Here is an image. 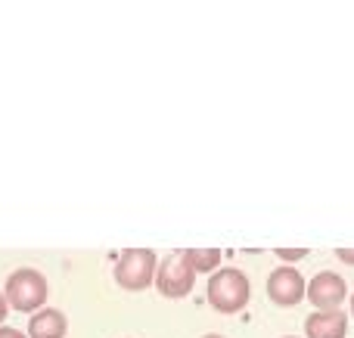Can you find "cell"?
I'll return each mask as SVG.
<instances>
[{"label": "cell", "mask_w": 354, "mask_h": 338, "mask_svg": "<svg viewBox=\"0 0 354 338\" xmlns=\"http://www.w3.org/2000/svg\"><path fill=\"white\" fill-rule=\"evenodd\" d=\"M0 338H25V335L19 332V329H10V326H3V329H0Z\"/></svg>", "instance_id": "12"}, {"label": "cell", "mask_w": 354, "mask_h": 338, "mask_svg": "<svg viewBox=\"0 0 354 338\" xmlns=\"http://www.w3.org/2000/svg\"><path fill=\"white\" fill-rule=\"evenodd\" d=\"M308 338H345L348 332V317L342 310H314L305 320Z\"/></svg>", "instance_id": "7"}, {"label": "cell", "mask_w": 354, "mask_h": 338, "mask_svg": "<svg viewBox=\"0 0 354 338\" xmlns=\"http://www.w3.org/2000/svg\"><path fill=\"white\" fill-rule=\"evenodd\" d=\"M277 255H280V261H286V264H295V261L308 258V248H277Z\"/></svg>", "instance_id": "10"}, {"label": "cell", "mask_w": 354, "mask_h": 338, "mask_svg": "<svg viewBox=\"0 0 354 338\" xmlns=\"http://www.w3.org/2000/svg\"><path fill=\"white\" fill-rule=\"evenodd\" d=\"M283 338H299V335H283Z\"/></svg>", "instance_id": "16"}, {"label": "cell", "mask_w": 354, "mask_h": 338, "mask_svg": "<svg viewBox=\"0 0 354 338\" xmlns=\"http://www.w3.org/2000/svg\"><path fill=\"white\" fill-rule=\"evenodd\" d=\"M202 338H224V335H214V332H212V335H202Z\"/></svg>", "instance_id": "14"}, {"label": "cell", "mask_w": 354, "mask_h": 338, "mask_svg": "<svg viewBox=\"0 0 354 338\" xmlns=\"http://www.w3.org/2000/svg\"><path fill=\"white\" fill-rule=\"evenodd\" d=\"M6 304L16 310H41V304L47 301V279L31 267L12 270L6 279V292H3Z\"/></svg>", "instance_id": "3"}, {"label": "cell", "mask_w": 354, "mask_h": 338, "mask_svg": "<svg viewBox=\"0 0 354 338\" xmlns=\"http://www.w3.org/2000/svg\"><path fill=\"white\" fill-rule=\"evenodd\" d=\"M153 283H156V289H159L165 298H183V295H189V292H193L196 273H193V267L187 264L183 252H171L168 258L159 261Z\"/></svg>", "instance_id": "4"}, {"label": "cell", "mask_w": 354, "mask_h": 338, "mask_svg": "<svg viewBox=\"0 0 354 338\" xmlns=\"http://www.w3.org/2000/svg\"><path fill=\"white\" fill-rule=\"evenodd\" d=\"M156 267H159V261H156L153 248H128L115 261V283L128 292H140L153 286Z\"/></svg>", "instance_id": "2"}, {"label": "cell", "mask_w": 354, "mask_h": 338, "mask_svg": "<svg viewBox=\"0 0 354 338\" xmlns=\"http://www.w3.org/2000/svg\"><path fill=\"white\" fill-rule=\"evenodd\" d=\"M68 329L66 314L56 308H41L28 320V338H62Z\"/></svg>", "instance_id": "8"}, {"label": "cell", "mask_w": 354, "mask_h": 338, "mask_svg": "<svg viewBox=\"0 0 354 338\" xmlns=\"http://www.w3.org/2000/svg\"><path fill=\"white\" fill-rule=\"evenodd\" d=\"M6 310H10V304H6V298H3V292H0V323H3V317H6Z\"/></svg>", "instance_id": "13"}, {"label": "cell", "mask_w": 354, "mask_h": 338, "mask_svg": "<svg viewBox=\"0 0 354 338\" xmlns=\"http://www.w3.org/2000/svg\"><path fill=\"white\" fill-rule=\"evenodd\" d=\"M268 295L280 308H295L305 298V277L295 267L283 264L268 277Z\"/></svg>", "instance_id": "6"}, {"label": "cell", "mask_w": 354, "mask_h": 338, "mask_svg": "<svg viewBox=\"0 0 354 338\" xmlns=\"http://www.w3.org/2000/svg\"><path fill=\"white\" fill-rule=\"evenodd\" d=\"M208 304H212L218 314H239V310L249 304V279L243 270L236 267H224V270H214L208 279Z\"/></svg>", "instance_id": "1"}, {"label": "cell", "mask_w": 354, "mask_h": 338, "mask_svg": "<svg viewBox=\"0 0 354 338\" xmlns=\"http://www.w3.org/2000/svg\"><path fill=\"white\" fill-rule=\"evenodd\" d=\"M183 258H187V264L193 267V273H214L221 264L218 248H187Z\"/></svg>", "instance_id": "9"}, {"label": "cell", "mask_w": 354, "mask_h": 338, "mask_svg": "<svg viewBox=\"0 0 354 338\" xmlns=\"http://www.w3.org/2000/svg\"><path fill=\"white\" fill-rule=\"evenodd\" d=\"M351 317H354V295H351Z\"/></svg>", "instance_id": "15"}, {"label": "cell", "mask_w": 354, "mask_h": 338, "mask_svg": "<svg viewBox=\"0 0 354 338\" xmlns=\"http://www.w3.org/2000/svg\"><path fill=\"white\" fill-rule=\"evenodd\" d=\"M305 295L317 310H339V304L348 295V286H345V279L339 277V273L320 270L317 277L305 286Z\"/></svg>", "instance_id": "5"}, {"label": "cell", "mask_w": 354, "mask_h": 338, "mask_svg": "<svg viewBox=\"0 0 354 338\" xmlns=\"http://www.w3.org/2000/svg\"><path fill=\"white\" fill-rule=\"evenodd\" d=\"M339 261H345V264H354V248H336Z\"/></svg>", "instance_id": "11"}]
</instances>
